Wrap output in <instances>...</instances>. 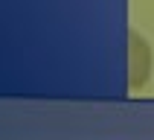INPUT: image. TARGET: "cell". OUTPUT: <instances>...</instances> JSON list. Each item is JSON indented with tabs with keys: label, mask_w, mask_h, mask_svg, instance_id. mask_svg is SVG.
<instances>
[{
	"label": "cell",
	"mask_w": 154,
	"mask_h": 140,
	"mask_svg": "<svg viewBox=\"0 0 154 140\" xmlns=\"http://www.w3.org/2000/svg\"><path fill=\"white\" fill-rule=\"evenodd\" d=\"M151 79V44L131 29L128 32V91L140 94Z\"/></svg>",
	"instance_id": "1"
}]
</instances>
